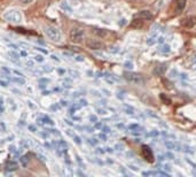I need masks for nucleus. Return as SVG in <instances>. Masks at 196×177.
<instances>
[{
    "instance_id": "nucleus-1",
    "label": "nucleus",
    "mask_w": 196,
    "mask_h": 177,
    "mask_svg": "<svg viewBox=\"0 0 196 177\" xmlns=\"http://www.w3.org/2000/svg\"><path fill=\"white\" fill-rule=\"evenodd\" d=\"M4 18L8 22L20 23L22 21V14L17 9H8L4 13Z\"/></svg>"
},
{
    "instance_id": "nucleus-2",
    "label": "nucleus",
    "mask_w": 196,
    "mask_h": 177,
    "mask_svg": "<svg viewBox=\"0 0 196 177\" xmlns=\"http://www.w3.org/2000/svg\"><path fill=\"white\" fill-rule=\"evenodd\" d=\"M123 76H124L125 80H129V82H131V83H133V84H139V85L145 84V78H143V76L140 75V74H138V73L125 71V73L123 74Z\"/></svg>"
},
{
    "instance_id": "nucleus-3",
    "label": "nucleus",
    "mask_w": 196,
    "mask_h": 177,
    "mask_svg": "<svg viewBox=\"0 0 196 177\" xmlns=\"http://www.w3.org/2000/svg\"><path fill=\"white\" fill-rule=\"evenodd\" d=\"M45 33L49 39H52L53 42H60L62 39V35L60 30L53 25H46L45 27Z\"/></svg>"
},
{
    "instance_id": "nucleus-4",
    "label": "nucleus",
    "mask_w": 196,
    "mask_h": 177,
    "mask_svg": "<svg viewBox=\"0 0 196 177\" xmlns=\"http://www.w3.org/2000/svg\"><path fill=\"white\" fill-rule=\"evenodd\" d=\"M84 36H85V32H84L83 29L74 28V29L70 30V39H71L72 42H76V43L81 42L83 38H84Z\"/></svg>"
},
{
    "instance_id": "nucleus-5",
    "label": "nucleus",
    "mask_w": 196,
    "mask_h": 177,
    "mask_svg": "<svg viewBox=\"0 0 196 177\" xmlns=\"http://www.w3.org/2000/svg\"><path fill=\"white\" fill-rule=\"evenodd\" d=\"M141 153H142V157L143 159L147 161V162H154V155H152V152H151L150 147L148 145H142L141 146Z\"/></svg>"
},
{
    "instance_id": "nucleus-6",
    "label": "nucleus",
    "mask_w": 196,
    "mask_h": 177,
    "mask_svg": "<svg viewBox=\"0 0 196 177\" xmlns=\"http://www.w3.org/2000/svg\"><path fill=\"white\" fill-rule=\"evenodd\" d=\"M86 46L90 49H94V51L103 49L105 48V45L101 42H99V40H87L86 42Z\"/></svg>"
},
{
    "instance_id": "nucleus-7",
    "label": "nucleus",
    "mask_w": 196,
    "mask_h": 177,
    "mask_svg": "<svg viewBox=\"0 0 196 177\" xmlns=\"http://www.w3.org/2000/svg\"><path fill=\"white\" fill-rule=\"evenodd\" d=\"M196 24V16H187L181 20V25L186 28H192Z\"/></svg>"
},
{
    "instance_id": "nucleus-8",
    "label": "nucleus",
    "mask_w": 196,
    "mask_h": 177,
    "mask_svg": "<svg viewBox=\"0 0 196 177\" xmlns=\"http://www.w3.org/2000/svg\"><path fill=\"white\" fill-rule=\"evenodd\" d=\"M173 6H174V12L177 14L181 13L186 6V0H173Z\"/></svg>"
},
{
    "instance_id": "nucleus-9",
    "label": "nucleus",
    "mask_w": 196,
    "mask_h": 177,
    "mask_svg": "<svg viewBox=\"0 0 196 177\" xmlns=\"http://www.w3.org/2000/svg\"><path fill=\"white\" fill-rule=\"evenodd\" d=\"M165 71H166L165 64H158V66H156V67L154 68L152 74H154L155 76H163V75L165 74Z\"/></svg>"
},
{
    "instance_id": "nucleus-10",
    "label": "nucleus",
    "mask_w": 196,
    "mask_h": 177,
    "mask_svg": "<svg viewBox=\"0 0 196 177\" xmlns=\"http://www.w3.org/2000/svg\"><path fill=\"white\" fill-rule=\"evenodd\" d=\"M134 17L141 18V20H151L152 18V14L149 11H142V12H139L138 14H136Z\"/></svg>"
},
{
    "instance_id": "nucleus-11",
    "label": "nucleus",
    "mask_w": 196,
    "mask_h": 177,
    "mask_svg": "<svg viewBox=\"0 0 196 177\" xmlns=\"http://www.w3.org/2000/svg\"><path fill=\"white\" fill-rule=\"evenodd\" d=\"M18 168V164L14 162V161H7L6 162V166H5V169L7 171H14Z\"/></svg>"
},
{
    "instance_id": "nucleus-12",
    "label": "nucleus",
    "mask_w": 196,
    "mask_h": 177,
    "mask_svg": "<svg viewBox=\"0 0 196 177\" xmlns=\"http://www.w3.org/2000/svg\"><path fill=\"white\" fill-rule=\"evenodd\" d=\"M131 27L134 28V29H140V28H142V27H143V20L138 18V17H134L133 21H132V23H131Z\"/></svg>"
},
{
    "instance_id": "nucleus-13",
    "label": "nucleus",
    "mask_w": 196,
    "mask_h": 177,
    "mask_svg": "<svg viewBox=\"0 0 196 177\" xmlns=\"http://www.w3.org/2000/svg\"><path fill=\"white\" fill-rule=\"evenodd\" d=\"M56 148H58V151L61 152V153H65V152H67V145H65V143H63V142H58V143H56Z\"/></svg>"
},
{
    "instance_id": "nucleus-14",
    "label": "nucleus",
    "mask_w": 196,
    "mask_h": 177,
    "mask_svg": "<svg viewBox=\"0 0 196 177\" xmlns=\"http://www.w3.org/2000/svg\"><path fill=\"white\" fill-rule=\"evenodd\" d=\"M93 32H94L98 37H106L107 33H108V31L105 30V29H98V28H95V29L93 30Z\"/></svg>"
},
{
    "instance_id": "nucleus-15",
    "label": "nucleus",
    "mask_w": 196,
    "mask_h": 177,
    "mask_svg": "<svg viewBox=\"0 0 196 177\" xmlns=\"http://www.w3.org/2000/svg\"><path fill=\"white\" fill-rule=\"evenodd\" d=\"M158 52H159V53H163V54H167V53H170V52H171V47H170L169 45L163 44V45H161V46H159V48H158Z\"/></svg>"
},
{
    "instance_id": "nucleus-16",
    "label": "nucleus",
    "mask_w": 196,
    "mask_h": 177,
    "mask_svg": "<svg viewBox=\"0 0 196 177\" xmlns=\"http://www.w3.org/2000/svg\"><path fill=\"white\" fill-rule=\"evenodd\" d=\"M159 98H161V100L163 101V104H165V105H171V102H172L171 99L166 96V94H164V93H161V94H159Z\"/></svg>"
},
{
    "instance_id": "nucleus-17",
    "label": "nucleus",
    "mask_w": 196,
    "mask_h": 177,
    "mask_svg": "<svg viewBox=\"0 0 196 177\" xmlns=\"http://www.w3.org/2000/svg\"><path fill=\"white\" fill-rule=\"evenodd\" d=\"M129 129H130L131 131H141V130H143V129L141 128L139 124H136V123H134V124H130V126H129Z\"/></svg>"
},
{
    "instance_id": "nucleus-18",
    "label": "nucleus",
    "mask_w": 196,
    "mask_h": 177,
    "mask_svg": "<svg viewBox=\"0 0 196 177\" xmlns=\"http://www.w3.org/2000/svg\"><path fill=\"white\" fill-rule=\"evenodd\" d=\"M20 161H21V164H22L23 167H27V166H28V162H29V157H28V155L21 157Z\"/></svg>"
},
{
    "instance_id": "nucleus-19",
    "label": "nucleus",
    "mask_w": 196,
    "mask_h": 177,
    "mask_svg": "<svg viewBox=\"0 0 196 177\" xmlns=\"http://www.w3.org/2000/svg\"><path fill=\"white\" fill-rule=\"evenodd\" d=\"M181 151H183L186 153H194L193 148L189 147V146H187V145H181Z\"/></svg>"
},
{
    "instance_id": "nucleus-20",
    "label": "nucleus",
    "mask_w": 196,
    "mask_h": 177,
    "mask_svg": "<svg viewBox=\"0 0 196 177\" xmlns=\"http://www.w3.org/2000/svg\"><path fill=\"white\" fill-rule=\"evenodd\" d=\"M124 111H125L126 114H129V115H133V114H134V109H133L132 107L127 106V105H124Z\"/></svg>"
},
{
    "instance_id": "nucleus-21",
    "label": "nucleus",
    "mask_w": 196,
    "mask_h": 177,
    "mask_svg": "<svg viewBox=\"0 0 196 177\" xmlns=\"http://www.w3.org/2000/svg\"><path fill=\"white\" fill-rule=\"evenodd\" d=\"M165 146L167 149H176V143H173V142H165Z\"/></svg>"
},
{
    "instance_id": "nucleus-22",
    "label": "nucleus",
    "mask_w": 196,
    "mask_h": 177,
    "mask_svg": "<svg viewBox=\"0 0 196 177\" xmlns=\"http://www.w3.org/2000/svg\"><path fill=\"white\" fill-rule=\"evenodd\" d=\"M161 133H162V136H164L165 138H169V139H170V138H171V139H176V136L172 135V133H169V132H165V131H162Z\"/></svg>"
},
{
    "instance_id": "nucleus-23",
    "label": "nucleus",
    "mask_w": 196,
    "mask_h": 177,
    "mask_svg": "<svg viewBox=\"0 0 196 177\" xmlns=\"http://www.w3.org/2000/svg\"><path fill=\"white\" fill-rule=\"evenodd\" d=\"M13 82H15V83H18V84H24L25 83V80H23V78H21V76H18V77H14V78H12Z\"/></svg>"
},
{
    "instance_id": "nucleus-24",
    "label": "nucleus",
    "mask_w": 196,
    "mask_h": 177,
    "mask_svg": "<svg viewBox=\"0 0 196 177\" xmlns=\"http://www.w3.org/2000/svg\"><path fill=\"white\" fill-rule=\"evenodd\" d=\"M163 84H164V86H165L166 89H172L173 87V85H172V83L171 82H169L167 80H163Z\"/></svg>"
},
{
    "instance_id": "nucleus-25",
    "label": "nucleus",
    "mask_w": 196,
    "mask_h": 177,
    "mask_svg": "<svg viewBox=\"0 0 196 177\" xmlns=\"http://www.w3.org/2000/svg\"><path fill=\"white\" fill-rule=\"evenodd\" d=\"M177 75H178L177 70L173 69V70H171V73H170V78H174V77H177Z\"/></svg>"
},
{
    "instance_id": "nucleus-26",
    "label": "nucleus",
    "mask_w": 196,
    "mask_h": 177,
    "mask_svg": "<svg viewBox=\"0 0 196 177\" xmlns=\"http://www.w3.org/2000/svg\"><path fill=\"white\" fill-rule=\"evenodd\" d=\"M158 135H159V132H158V131H156V130H154V131H151V132L148 133V136H149V137H157Z\"/></svg>"
},
{
    "instance_id": "nucleus-27",
    "label": "nucleus",
    "mask_w": 196,
    "mask_h": 177,
    "mask_svg": "<svg viewBox=\"0 0 196 177\" xmlns=\"http://www.w3.org/2000/svg\"><path fill=\"white\" fill-rule=\"evenodd\" d=\"M43 121H44V123H47V124H51V126H53V124H54V122H53L52 120H49L48 117H44V118H43Z\"/></svg>"
},
{
    "instance_id": "nucleus-28",
    "label": "nucleus",
    "mask_w": 196,
    "mask_h": 177,
    "mask_svg": "<svg viewBox=\"0 0 196 177\" xmlns=\"http://www.w3.org/2000/svg\"><path fill=\"white\" fill-rule=\"evenodd\" d=\"M165 158L170 159V160H173V159H174V155H173V153H172V152H167V153L165 154Z\"/></svg>"
},
{
    "instance_id": "nucleus-29",
    "label": "nucleus",
    "mask_w": 196,
    "mask_h": 177,
    "mask_svg": "<svg viewBox=\"0 0 196 177\" xmlns=\"http://www.w3.org/2000/svg\"><path fill=\"white\" fill-rule=\"evenodd\" d=\"M109 52H110V53H118V52H119V48L114 47V46H112V47L109 48Z\"/></svg>"
},
{
    "instance_id": "nucleus-30",
    "label": "nucleus",
    "mask_w": 196,
    "mask_h": 177,
    "mask_svg": "<svg viewBox=\"0 0 196 177\" xmlns=\"http://www.w3.org/2000/svg\"><path fill=\"white\" fill-rule=\"evenodd\" d=\"M124 67H125L126 69H132V68H133V63H131V62H125V63H124Z\"/></svg>"
},
{
    "instance_id": "nucleus-31",
    "label": "nucleus",
    "mask_w": 196,
    "mask_h": 177,
    "mask_svg": "<svg viewBox=\"0 0 196 177\" xmlns=\"http://www.w3.org/2000/svg\"><path fill=\"white\" fill-rule=\"evenodd\" d=\"M34 60H36V61H39V62H43V61H44V58H43L41 55H36V56H34Z\"/></svg>"
},
{
    "instance_id": "nucleus-32",
    "label": "nucleus",
    "mask_w": 196,
    "mask_h": 177,
    "mask_svg": "<svg viewBox=\"0 0 196 177\" xmlns=\"http://www.w3.org/2000/svg\"><path fill=\"white\" fill-rule=\"evenodd\" d=\"M9 55H11V56H13L14 59H18V58H20V56H18V54L15 53V52H13V51H11V52H9Z\"/></svg>"
},
{
    "instance_id": "nucleus-33",
    "label": "nucleus",
    "mask_w": 196,
    "mask_h": 177,
    "mask_svg": "<svg viewBox=\"0 0 196 177\" xmlns=\"http://www.w3.org/2000/svg\"><path fill=\"white\" fill-rule=\"evenodd\" d=\"M79 106H87V101H86L85 99H81V100L79 101Z\"/></svg>"
},
{
    "instance_id": "nucleus-34",
    "label": "nucleus",
    "mask_w": 196,
    "mask_h": 177,
    "mask_svg": "<svg viewBox=\"0 0 196 177\" xmlns=\"http://www.w3.org/2000/svg\"><path fill=\"white\" fill-rule=\"evenodd\" d=\"M0 86H4V87H6V86H8V84H7V82L0 80Z\"/></svg>"
},
{
    "instance_id": "nucleus-35",
    "label": "nucleus",
    "mask_w": 196,
    "mask_h": 177,
    "mask_svg": "<svg viewBox=\"0 0 196 177\" xmlns=\"http://www.w3.org/2000/svg\"><path fill=\"white\" fill-rule=\"evenodd\" d=\"M89 143H90L91 145H96L98 144V140H96V139H89Z\"/></svg>"
},
{
    "instance_id": "nucleus-36",
    "label": "nucleus",
    "mask_w": 196,
    "mask_h": 177,
    "mask_svg": "<svg viewBox=\"0 0 196 177\" xmlns=\"http://www.w3.org/2000/svg\"><path fill=\"white\" fill-rule=\"evenodd\" d=\"M147 113H148V115H150V116H152V117H155V118H158V116H157L156 114H154V112H150V111H147Z\"/></svg>"
},
{
    "instance_id": "nucleus-37",
    "label": "nucleus",
    "mask_w": 196,
    "mask_h": 177,
    "mask_svg": "<svg viewBox=\"0 0 196 177\" xmlns=\"http://www.w3.org/2000/svg\"><path fill=\"white\" fill-rule=\"evenodd\" d=\"M157 42H158L159 44H163V43H164V38H163V37H158V38H157Z\"/></svg>"
},
{
    "instance_id": "nucleus-38",
    "label": "nucleus",
    "mask_w": 196,
    "mask_h": 177,
    "mask_svg": "<svg viewBox=\"0 0 196 177\" xmlns=\"http://www.w3.org/2000/svg\"><path fill=\"white\" fill-rule=\"evenodd\" d=\"M98 113H99V114H102V115H105L107 112L105 111V109H100V108H98Z\"/></svg>"
},
{
    "instance_id": "nucleus-39",
    "label": "nucleus",
    "mask_w": 196,
    "mask_h": 177,
    "mask_svg": "<svg viewBox=\"0 0 196 177\" xmlns=\"http://www.w3.org/2000/svg\"><path fill=\"white\" fill-rule=\"evenodd\" d=\"M125 24H126V20H125V18L121 20V22H119V25H122V27H123V25H125Z\"/></svg>"
},
{
    "instance_id": "nucleus-40",
    "label": "nucleus",
    "mask_w": 196,
    "mask_h": 177,
    "mask_svg": "<svg viewBox=\"0 0 196 177\" xmlns=\"http://www.w3.org/2000/svg\"><path fill=\"white\" fill-rule=\"evenodd\" d=\"M102 128V123H95V129H101Z\"/></svg>"
},
{
    "instance_id": "nucleus-41",
    "label": "nucleus",
    "mask_w": 196,
    "mask_h": 177,
    "mask_svg": "<svg viewBox=\"0 0 196 177\" xmlns=\"http://www.w3.org/2000/svg\"><path fill=\"white\" fill-rule=\"evenodd\" d=\"M20 1H21L22 4H25V5H27V4H30V2H32V0H20Z\"/></svg>"
},
{
    "instance_id": "nucleus-42",
    "label": "nucleus",
    "mask_w": 196,
    "mask_h": 177,
    "mask_svg": "<svg viewBox=\"0 0 196 177\" xmlns=\"http://www.w3.org/2000/svg\"><path fill=\"white\" fill-rule=\"evenodd\" d=\"M103 132H105V133H109V132H110V129L108 128V127H103Z\"/></svg>"
},
{
    "instance_id": "nucleus-43",
    "label": "nucleus",
    "mask_w": 196,
    "mask_h": 177,
    "mask_svg": "<svg viewBox=\"0 0 196 177\" xmlns=\"http://www.w3.org/2000/svg\"><path fill=\"white\" fill-rule=\"evenodd\" d=\"M101 139H103V140H107V137H106V135L105 133H100V136H99Z\"/></svg>"
},
{
    "instance_id": "nucleus-44",
    "label": "nucleus",
    "mask_w": 196,
    "mask_h": 177,
    "mask_svg": "<svg viewBox=\"0 0 196 177\" xmlns=\"http://www.w3.org/2000/svg\"><path fill=\"white\" fill-rule=\"evenodd\" d=\"M76 60H77V61H84V58H83L81 55H78V56L76 58Z\"/></svg>"
},
{
    "instance_id": "nucleus-45",
    "label": "nucleus",
    "mask_w": 196,
    "mask_h": 177,
    "mask_svg": "<svg viewBox=\"0 0 196 177\" xmlns=\"http://www.w3.org/2000/svg\"><path fill=\"white\" fill-rule=\"evenodd\" d=\"M37 49H38V51H40V52H43V53H45V54H47V53H48L46 49H44V48H41V47H37Z\"/></svg>"
},
{
    "instance_id": "nucleus-46",
    "label": "nucleus",
    "mask_w": 196,
    "mask_h": 177,
    "mask_svg": "<svg viewBox=\"0 0 196 177\" xmlns=\"http://www.w3.org/2000/svg\"><path fill=\"white\" fill-rule=\"evenodd\" d=\"M90 121L91 122H96V116H91Z\"/></svg>"
},
{
    "instance_id": "nucleus-47",
    "label": "nucleus",
    "mask_w": 196,
    "mask_h": 177,
    "mask_svg": "<svg viewBox=\"0 0 196 177\" xmlns=\"http://www.w3.org/2000/svg\"><path fill=\"white\" fill-rule=\"evenodd\" d=\"M163 167H164V169H165V170H167V171H171V167H170V166L165 164V166H163Z\"/></svg>"
},
{
    "instance_id": "nucleus-48",
    "label": "nucleus",
    "mask_w": 196,
    "mask_h": 177,
    "mask_svg": "<svg viewBox=\"0 0 196 177\" xmlns=\"http://www.w3.org/2000/svg\"><path fill=\"white\" fill-rule=\"evenodd\" d=\"M116 127L119 129H125V127H124V124H122V123H118V124H116Z\"/></svg>"
},
{
    "instance_id": "nucleus-49",
    "label": "nucleus",
    "mask_w": 196,
    "mask_h": 177,
    "mask_svg": "<svg viewBox=\"0 0 196 177\" xmlns=\"http://www.w3.org/2000/svg\"><path fill=\"white\" fill-rule=\"evenodd\" d=\"M96 152H98V153H100V154H103V153H105V151H103L102 148H98V149H96Z\"/></svg>"
},
{
    "instance_id": "nucleus-50",
    "label": "nucleus",
    "mask_w": 196,
    "mask_h": 177,
    "mask_svg": "<svg viewBox=\"0 0 196 177\" xmlns=\"http://www.w3.org/2000/svg\"><path fill=\"white\" fill-rule=\"evenodd\" d=\"M158 160H159V161H164V160H165V157H164V155H158Z\"/></svg>"
},
{
    "instance_id": "nucleus-51",
    "label": "nucleus",
    "mask_w": 196,
    "mask_h": 177,
    "mask_svg": "<svg viewBox=\"0 0 196 177\" xmlns=\"http://www.w3.org/2000/svg\"><path fill=\"white\" fill-rule=\"evenodd\" d=\"M9 46H11L12 48H14V49H18V46H16V45H14V44H11V43H9Z\"/></svg>"
},
{
    "instance_id": "nucleus-52",
    "label": "nucleus",
    "mask_w": 196,
    "mask_h": 177,
    "mask_svg": "<svg viewBox=\"0 0 196 177\" xmlns=\"http://www.w3.org/2000/svg\"><path fill=\"white\" fill-rule=\"evenodd\" d=\"M14 73H15L16 75H18V76H21V77H23V74H22V73H20V71H17V70H14Z\"/></svg>"
},
{
    "instance_id": "nucleus-53",
    "label": "nucleus",
    "mask_w": 196,
    "mask_h": 177,
    "mask_svg": "<svg viewBox=\"0 0 196 177\" xmlns=\"http://www.w3.org/2000/svg\"><path fill=\"white\" fill-rule=\"evenodd\" d=\"M2 70H4L5 73H7V74H9V73H11V70H9V69H7V68H5V67H2Z\"/></svg>"
},
{
    "instance_id": "nucleus-54",
    "label": "nucleus",
    "mask_w": 196,
    "mask_h": 177,
    "mask_svg": "<svg viewBox=\"0 0 196 177\" xmlns=\"http://www.w3.org/2000/svg\"><path fill=\"white\" fill-rule=\"evenodd\" d=\"M130 168H131V169H132V170H134V171H138V170H139V169H138V168H136V166H130Z\"/></svg>"
},
{
    "instance_id": "nucleus-55",
    "label": "nucleus",
    "mask_w": 196,
    "mask_h": 177,
    "mask_svg": "<svg viewBox=\"0 0 196 177\" xmlns=\"http://www.w3.org/2000/svg\"><path fill=\"white\" fill-rule=\"evenodd\" d=\"M70 74H71V75H75L76 77L78 76V73H76V71H74V70H70Z\"/></svg>"
},
{
    "instance_id": "nucleus-56",
    "label": "nucleus",
    "mask_w": 196,
    "mask_h": 177,
    "mask_svg": "<svg viewBox=\"0 0 196 177\" xmlns=\"http://www.w3.org/2000/svg\"><path fill=\"white\" fill-rule=\"evenodd\" d=\"M106 151L108 152V153H112V148H110V147H107Z\"/></svg>"
},
{
    "instance_id": "nucleus-57",
    "label": "nucleus",
    "mask_w": 196,
    "mask_h": 177,
    "mask_svg": "<svg viewBox=\"0 0 196 177\" xmlns=\"http://www.w3.org/2000/svg\"><path fill=\"white\" fill-rule=\"evenodd\" d=\"M159 126H162V127H164V128H167V126H166L165 123H163V122H162V121H161V122H159Z\"/></svg>"
},
{
    "instance_id": "nucleus-58",
    "label": "nucleus",
    "mask_w": 196,
    "mask_h": 177,
    "mask_svg": "<svg viewBox=\"0 0 196 177\" xmlns=\"http://www.w3.org/2000/svg\"><path fill=\"white\" fill-rule=\"evenodd\" d=\"M48 82H49V80H47V78L46 80H40V83H48Z\"/></svg>"
},
{
    "instance_id": "nucleus-59",
    "label": "nucleus",
    "mask_w": 196,
    "mask_h": 177,
    "mask_svg": "<svg viewBox=\"0 0 196 177\" xmlns=\"http://www.w3.org/2000/svg\"><path fill=\"white\" fill-rule=\"evenodd\" d=\"M29 129H30L31 131H33V132L36 131V128H34V127H32V126H30V127H29Z\"/></svg>"
},
{
    "instance_id": "nucleus-60",
    "label": "nucleus",
    "mask_w": 196,
    "mask_h": 177,
    "mask_svg": "<svg viewBox=\"0 0 196 177\" xmlns=\"http://www.w3.org/2000/svg\"><path fill=\"white\" fill-rule=\"evenodd\" d=\"M21 55H23V56H25V55H27V52H24V51H22V52H21Z\"/></svg>"
},
{
    "instance_id": "nucleus-61",
    "label": "nucleus",
    "mask_w": 196,
    "mask_h": 177,
    "mask_svg": "<svg viewBox=\"0 0 196 177\" xmlns=\"http://www.w3.org/2000/svg\"><path fill=\"white\" fill-rule=\"evenodd\" d=\"M52 59H53V60H56V61H59V59H58L55 55H52Z\"/></svg>"
},
{
    "instance_id": "nucleus-62",
    "label": "nucleus",
    "mask_w": 196,
    "mask_h": 177,
    "mask_svg": "<svg viewBox=\"0 0 196 177\" xmlns=\"http://www.w3.org/2000/svg\"><path fill=\"white\" fill-rule=\"evenodd\" d=\"M61 104H62L63 106H67V102H65V101H61Z\"/></svg>"
},
{
    "instance_id": "nucleus-63",
    "label": "nucleus",
    "mask_w": 196,
    "mask_h": 177,
    "mask_svg": "<svg viewBox=\"0 0 196 177\" xmlns=\"http://www.w3.org/2000/svg\"><path fill=\"white\" fill-rule=\"evenodd\" d=\"M194 66H195V68H196V56L194 58Z\"/></svg>"
}]
</instances>
